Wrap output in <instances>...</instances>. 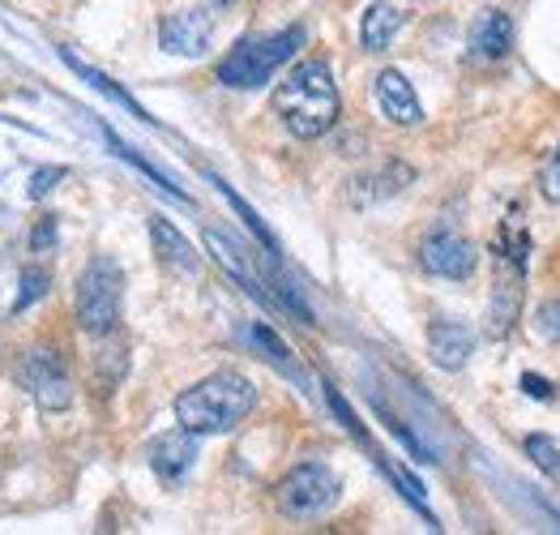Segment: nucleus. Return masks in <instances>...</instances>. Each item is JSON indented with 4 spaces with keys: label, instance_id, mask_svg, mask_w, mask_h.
<instances>
[{
    "label": "nucleus",
    "instance_id": "obj_10",
    "mask_svg": "<svg viewBox=\"0 0 560 535\" xmlns=\"http://www.w3.org/2000/svg\"><path fill=\"white\" fill-rule=\"evenodd\" d=\"M192 438H197V433H188V429L154 438V445H150V467H154L159 480L180 485L188 472H192V458H197V441Z\"/></svg>",
    "mask_w": 560,
    "mask_h": 535
},
{
    "label": "nucleus",
    "instance_id": "obj_13",
    "mask_svg": "<svg viewBox=\"0 0 560 535\" xmlns=\"http://www.w3.org/2000/svg\"><path fill=\"white\" fill-rule=\"evenodd\" d=\"M517 309H522V266H510V279H505V266L497 275V288H492V304H488V339H505L514 330Z\"/></svg>",
    "mask_w": 560,
    "mask_h": 535
},
{
    "label": "nucleus",
    "instance_id": "obj_1",
    "mask_svg": "<svg viewBox=\"0 0 560 535\" xmlns=\"http://www.w3.org/2000/svg\"><path fill=\"white\" fill-rule=\"evenodd\" d=\"M275 112L300 142H317L338 125L342 98L326 60H300L275 91Z\"/></svg>",
    "mask_w": 560,
    "mask_h": 535
},
{
    "label": "nucleus",
    "instance_id": "obj_24",
    "mask_svg": "<svg viewBox=\"0 0 560 535\" xmlns=\"http://www.w3.org/2000/svg\"><path fill=\"white\" fill-rule=\"evenodd\" d=\"M539 339L560 342V300H552V304L539 309Z\"/></svg>",
    "mask_w": 560,
    "mask_h": 535
},
{
    "label": "nucleus",
    "instance_id": "obj_22",
    "mask_svg": "<svg viewBox=\"0 0 560 535\" xmlns=\"http://www.w3.org/2000/svg\"><path fill=\"white\" fill-rule=\"evenodd\" d=\"M539 194L560 206V150H552V159H548L544 172H539Z\"/></svg>",
    "mask_w": 560,
    "mask_h": 535
},
{
    "label": "nucleus",
    "instance_id": "obj_7",
    "mask_svg": "<svg viewBox=\"0 0 560 535\" xmlns=\"http://www.w3.org/2000/svg\"><path fill=\"white\" fill-rule=\"evenodd\" d=\"M420 266L428 275H436V279L463 283V279L475 275V266H479V248H475L458 228L441 223V228H432L420 241Z\"/></svg>",
    "mask_w": 560,
    "mask_h": 535
},
{
    "label": "nucleus",
    "instance_id": "obj_17",
    "mask_svg": "<svg viewBox=\"0 0 560 535\" xmlns=\"http://www.w3.org/2000/svg\"><path fill=\"white\" fill-rule=\"evenodd\" d=\"M65 65H69V69H73V73H78V78H82V82H91L94 91H103V95L112 98V103H120V107H125V112H129V116H138V120H150V116H145V107H141L138 98L129 95V91H125V86H116V82H112V78H107V73H98V69H94V65H86V60H78V56H73V51H65Z\"/></svg>",
    "mask_w": 560,
    "mask_h": 535
},
{
    "label": "nucleus",
    "instance_id": "obj_5",
    "mask_svg": "<svg viewBox=\"0 0 560 535\" xmlns=\"http://www.w3.org/2000/svg\"><path fill=\"white\" fill-rule=\"evenodd\" d=\"M338 492H342V480L329 472L326 463H300L279 480L275 501H279L287 519H317L338 501Z\"/></svg>",
    "mask_w": 560,
    "mask_h": 535
},
{
    "label": "nucleus",
    "instance_id": "obj_16",
    "mask_svg": "<svg viewBox=\"0 0 560 535\" xmlns=\"http://www.w3.org/2000/svg\"><path fill=\"white\" fill-rule=\"evenodd\" d=\"M407 26V13L394 4H369L364 22H360V44L369 51H389V44L398 39V31Z\"/></svg>",
    "mask_w": 560,
    "mask_h": 535
},
{
    "label": "nucleus",
    "instance_id": "obj_9",
    "mask_svg": "<svg viewBox=\"0 0 560 535\" xmlns=\"http://www.w3.org/2000/svg\"><path fill=\"white\" fill-rule=\"evenodd\" d=\"M376 103H381V112H385V120H389V125L416 129V125L423 120L420 95L411 91V82H407L398 69H385V73H376Z\"/></svg>",
    "mask_w": 560,
    "mask_h": 535
},
{
    "label": "nucleus",
    "instance_id": "obj_4",
    "mask_svg": "<svg viewBox=\"0 0 560 535\" xmlns=\"http://www.w3.org/2000/svg\"><path fill=\"white\" fill-rule=\"evenodd\" d=\"M120 300H125V275L112 257H94L78 279V326L91 339H107L120 322Z\"/></svg>",
    "mask_w": 560,
    "mask_h": 535
},
{
    "label": "nucleus",
    "instance_id": "obj_19",
    "mask_svg": "<svg viewBox=\"0 0 560 535\" xmlns=\"http://www.w3.org/2000/svg\"><path fill=\"white\" fill-rule=\"evenodd\" d=\"M522 450H526V458H530L544 476L560 480V441L552 438V433H530V438L522 441Z\"/></svg>",
    "mask_w": 560,
    "mask_h": 535
},
{
    "label": "nucleus",
    "instance_id": "obj_21",
    "mask_svg": "<svg viewBox=\"0 0 560 535\" xmlns=\"http://www.w3.org/2000/svg\"><path fill=\"white\" fill-rule=\"evenodd\" d=\"M47 288H51V279H47V270L39 266H31V270H22V292L13 300V313H22V309H31L35 300H44Z\"/></svg>",
    "mask_w": 560,
    "mask_h": 535
},
{
    "label": "nucleus",
    "instance_id": "obj_11",
    "mask_svg": "<svg viewBox=\"0 0 560 535\" xmlns=\"http://www.w3.org/2000/svg\"><path fill=\"white\" fill-rule=\"evenodd\" d=\"M428 351L441 369H463L475 351V335H470L467 322H454V317H436L428 326Z\"/></svg>",
    "mask_w": 560,
    "mask_h": 535
},
{
    "label": "nucleus",
    "instance_id": "obj_27",
    "mask_svg": "<svg viewBox=\"0 0 560 535\" xmlns=\"http://www.w3.org/2000/svg\"><path fill=\"white\" fill-rule=\"evenodd\" d=\"M235 4H240V0H206L210 13H228V9H235Z\"/></svg>",
    "mask_w": 560,
    "mask_h": 535
},
{
    "label": "nucleus",
    "instance_id": "obj_8",
    "mask_svg": "<svg viewBox=\"0 0 560 535\" xmlns=\"http://www.w3.org/2000/svg\"><path fill=\"white\" fill-rule=\"evenodd\" d=\"M210 35H214L210 9H180V13L163 18V26H159V44L172 56H201L210 48Z\"/></svg>",
    "mask_w": 560,
    "mask_h": 535
},
{
    "label": "nucleus",
    "instance_id": "obj_2",
    "mask_svg": "<svg viewBox=\"0 0 560 535\" xmlns=\"http://www.w3.org/2000/svg\"><path fill=\"white\" fill-rule=\"evenodd\" d=\"M253 403H257V389L244 373H214L176 398V420H180V429L197 433V438L228 433L253 411Z\"/></svg>",
    "mask_w": 560,
    "mask_h": 535
},
{
    "label": "nucleus",
    "instance_id": "obj_3",
    "mask_svg": "<svg viewBox=\"0 0 560 535\" xmlns=\"http://www.w3.org/2000/svg\"><path fill=\"white\" fill-rule=\"evenodd\" d=\"M300 48H304V26H287L275 35H248L219 60V82L232 86V91H257Z\"/></svg>",
    "mask_w": 560,
    "mask_h": 535
},
{
    "label": "nucleus",
    "instance_id": "obj_12",
    "mask_svg": "<svg viewBox=\"0 0 560 535\" xmlns=\"http://www.w3.org/2000/svg\"><path fill=\"white\" fill-rule=\"evenodd\" d=\"M514 48V22H510V13H501V9H483L479 13V22L470 26V60H501V56H510Z\"/></svg>",
    "mask_w": 560,
    "mask_h": 535
},
{
    "label": "nucleus",
    "instance_id": "obj_6",
    "mask_svg": "<svg viewBox=\"0 0 560 535\" xmlns=\"http://www.w3.org/2000/svg\"><path fill=\"white\" fill-rule=\"evenodd\" d=\"M18 386L26 389L44 411H65L73 403V377H69V364L56 347L35 342L22 351L18 360Z\"/></svg>",
    "mask_w": 560,
    "mask_h": 535
},
{
    "label": "nucleus",
    "instance_id": "obj_15",
    "mask_svg": "<svg viewBox=\"0 0 560 535\" xmlns=\"http://www.w3.org/2000/svg\"><path fill=\"white\" fill-rule=\"evenodd\" d=\"M411 181H416V172H411L407 163H385L381 172H369V176H355V181H351V201H355V206L385 201V197L402 194Z\"/></svg>",
    "mask_w": 560,
    "mask_h": 535
},
{
    "label": "nucleus",
    "instance_id": "obj_20",
    "mask_svg": "<svg viewBox=\"0 0 560 535\" xmlns=\"http://www.w3.org/2000/svg\"><path fill=\"white\" fill-rule=\"evenodd\" d=\"M210 181H214V189H219V194H223V197H228V201H232V206H235V214H240V219L248 223V232H253L257 241L266 244L270 253H279V244H275V236L266 232V223L257 219V210H248V201H244V197H240V194H232V185H228V181H219V176H210Z\"/></svg>",
    "mask_w": 560,
    "mask_h": 535
},
{
    "label": "nucleus",
    "instance_id": "obj_25",
    "mask_svg": "<svg viewBox=\"0 0 560 535\" xmlns=\"http://www.w3.org/2000/svg\"><path fill=\"white\" fill-rule=\"evenodd\" d=\"M47 244H56V219H51V214H44V219L35 223V232H31V248H35V253H44Z\"/></svg>",
    "mask_w": 560,
    "mask_h": 535
},
{
    "label": "nucleus",
    "instance_id": "obj_14",
    "mask_svg": "<svg viewBox=\"0 0 560 535\" xmlns=\"http://www.w3.org/2000/svg\"><path fill=\"white\" fill-rule=\"evenodd\" d=\"M150 241H154V253H159L163 266H172V270H180V275H197L201 257H197V248L180 236L176 223H167L163 214H154V219H150Z\"/></svg>",
    "mask_w": 560,
    "mask_h": 535
},
{
    "label": "nucleus",
    "instance_id": "obj_18",
    "mask_svg": "<svg viewBox=\"0 0 560 535\" xmlns=\"http://www.w3.org/2000/svg\"><path fill=\"white\" fill-rule=\"evenodd\" d=\"M248 339H253V347L261 351V360H266V364H275V369L287 373V377H300V369H295V360H291L287 342H282L266 322H253V326H248Z\"/></svg>",
    "mask_w": 560,
    "mask_h": 535
},
{
    "label": "nucleus",
    "instance_id": "obj_26",
    "mask_svg": "<svg viewBox=\"0 0 560 535\" xmlns=\"http://www.w3.org/2000/svg\"><path fill=\"white\" fill-rule=\"evenodd\" d=\"M522 386H526L530 398H544V403H552V398H557V386H552V382H544V377H535V373H526V377H522Z\"/></svg>",
    "mask_w": 560,
    "mask_h": 535
},
{
    "label": "nucleus",
    "instance_id": "obj_23",
    "mask_svg": "<svg viewBox=\"0 0 560 535\" xmlns=\"http://www.w3.org/2000/svg\"><path fill=\"white\" fill-rule=\"evenodd\" d=\"M60 181H65V167H44V172H35V176H31V197L39 201V197L51 194Z\"/></svg>",
    "mask_w": 560,
    "mask_h": 535
}]
</instances>
